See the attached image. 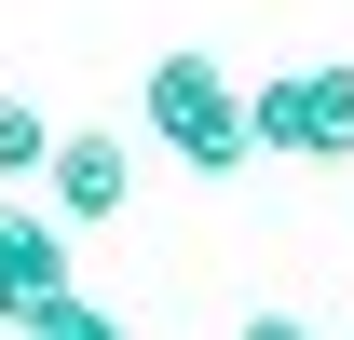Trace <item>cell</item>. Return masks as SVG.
Wrapping results in <instances>:
<instances>
[{
    "label": "cell",
    "mask_w": 354,
    "mask_h": 340,
    "mask_svg": "<svg viewBox=\"0 0 354 340\" xmlns=\"http://www.w3.org/2000/svg\"><path fill=\"white\" fill-rule=\"evenodd\" d=\"M136 109H150V136H164L177 164H205V177H245V164H259V136H245V82H232L218 55H150Z\"/></svg>",
    "instance_id": "obj_1"
},
{
    "label": "cell",
    "mask_w": 354,
    "mask_h": 340,
    "mask_svg": "<svg viewBox=\"0 0 354 340\" xmlns=\"http://www.w3.org/2000/svg\"><path fill=\"white\" fill-rule=\"evenodd\" d=\"M245 136H259L272 164H354V68L313 55V68L245 82Z\"/></svg>",
    "instance_id": "obj_2"
},
{
    "label": "cell",
    "mask_w": 354,
    "mask_h": 340,
    "mask_svg": "<svg viewBox=\"0 0 354 340\" xmlns=\"http://www.w3.org/2000/svg\"><path fill=\"white\" fill-rule=\"evenodd\" d=\"M41 191H55V218H68V232H95V218H123L136 164H123V136H109V123H55V150H41Z\"/></svg>",
    "instance_id": "obj_3"
},
{
    "label": "cell",
    "mask_w": 354,
    "mask_h": 340,
    "mask_svg": "<svg viewBox=\"0 0 354 340\" xmlns=\"http://www.w3.org/2000/svg\"><path fill=\"white\" fill-rule=\"evenodd\" d=\"M41 299H68V218L0 205V327H28Z\"/></svg>",
    "instance_id": "obj_4"
},
{
    "label": "cell",
    "mask_w": 354,
    "mask_h": 340,
    "mask_svg": "<svg viewBox=\"0 0 354 340\" xmlns=\"http://www.w3.org/2000/svg\"><path fill=\"white\" fill-rule=\"evenodd\" d=\"M41 150H55V123L28 109V95H0V191H14V177H41Z\"/></svg>",
    "instance_id": "obj_5"
},
{
    "label": "cell",
    "mask_w": 354,
    "mask_h": 340,
    "mask_svg": "<svg viewBox=\"0 0 354 340\" xmlns=\"http://www.w3.org/2000/svg\"><path fill=\"white\" fill-rule=\"evenodd\" d=\"M14 340H123V313H95V299L68 286V299H41V313H28Z\"/></svg>",
    "instance_id": "obj_6"
},
{
    "label": "cell",
    "mask_w": 354,
    "mask_h": 340,
    "mask_svg": "<svg viewBox=\"0 0 354 340\" xmlns=\"http://www.w3.org/2000/svg\"><path fill=\"white\" fill-rule=\"evenodd\" d=\"M232 340H313V327H300V313H245Z\"/></svg>",
    "instance_id": "obj_7"
}]
</instances>
